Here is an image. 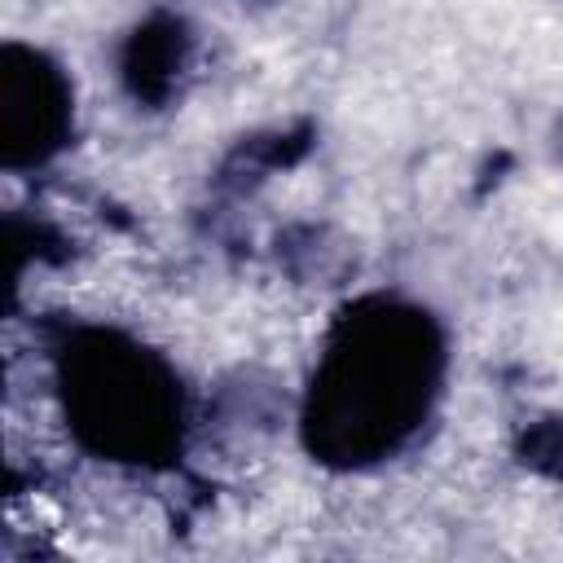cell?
I'll return each instance as SVG.
<instances>
[{
  "label": "cell",
  "instance_id": "cell-5",
  "mask_svg": "<svg viewBox=\"0 0 563 563\" xmlns=\"http://www.w3.org/2000/svg\"><path fill=\"white\" fill-rule=\"evenodd\" d=\"M308 145H312V123H295V128H273V132L242 136L224 154V163L216 172V194L220 198H233V202L246 198V194H255L273 172L299 163L308 154Z\"/></svg>",
  "mask_w": 563,
  "mask_h": 563
},
{
  "label": "cell",
  "instance_id": "cell-1",
  "mask_svg": "<svg viewBox=\"0 0 563 563\" xmlns=\"http://www.w3.org/2000/svg\"><path fill=\"white\" fill-rule=\"evenodd\" d=\"M444 383V321L418 299L365 290L321 334L299 396V444L339 475L387 466L427 435Z\"/></svg>",
  "mask_w": 563,
  "mask_h": 563
},
{
  "label": "cell",
  "instance_id": "cell-4",
  "mask_svg": "<svg viewBox=\"0 0 563 563\" xmlns=\"http://www.w3.org/2000/svg\"><path fill=\"white\" fill-rule=\"evenodd\" d=\"M198 53H202V35L185 13L150 9L119 40L114 53L119 84L136 110H172L176 101H185L198 75Z\"/></svg>",
  "mask_w": 563,
  "mask_h": 563
},
{
  "label": "cell",
  "instance_id": "cell-3",
  "mask_svg": "<svg viewBox=\"0 0 563 563\" xmlns=\"http://www.w3.org/2000/svg\"><path fill=\"white\" fill-rule=\"evenodd\" d=\"M75 141V84L66 66L22 40L0 48V167L40 172Z\"/></svg>",
  "mask_w": 563,
  "mask_h": 563
},
{
  "label": "cell",
  "instance_id": "cell-8",
  "mask_svg": "<svg viewBox=\"0 0 563 563\" xmlns=\"http://www.w3.org/2000/svg\"><path fill=\"white\" fill-rule=\"evenodd\" d=\"M559 154H563V123H559Z\"/></svg>",
  "mask_w": 563,
  "mask_h": 563
},
{
  "label": "cell",
  "instance_id": "cell-7",
  "mask_svg": "<svg viewBox=\"0 0 563 563\" xmlns=\"http://www.w3.org/2000/svg\"><path fill=\"white\" fill-rule=\"evenodd\" d=\"M515 457L523 471L563 484V413H541L515 435Z\"/></svg>",
  "mask_w": 563,
  "mask_h": 563
},
{
  "label": "cell",
  "instance_id": "cell-2",
  "mask_svg": "<svg viewBox=\"0 0 563 563\" xmlns=\"http://www.w3.org/2000/svg\"><path fill=\"white\" fill-rule=\"evenodd\" d=\"M48 369L66 435L92 462L163 475L189 449V391L180 369L141 334L110 321H57Z\"/></svg>",
  "mask_w": 563,
  "mask_h": 563
},
{
  "label": "cell",
  "instance_id": "cell-6",
  "mask_svg": "<svg viewBox=\"0 0 563 563\" xmlns=\"http://www.w3.org/2000/svg\"><path fill=\"white\" fill-rule=\"evenodd\" d=\"M277 255L286 260V268H295L299 260H308L295 277H303V282H312V260H317V273H321V282L325 277H339L343 268H347V246L343 242H334L330 238V229H321V224H295V229H286L282 238H277Z\"/></svg>",
  "mask_w": 563,
  "mask_h": 563
}]
</instances>
